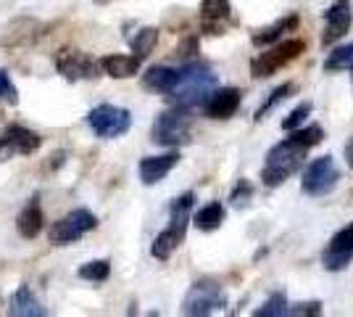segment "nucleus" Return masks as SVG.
<instances>
[{"label": "nucleus", "mask_w": 353, "mask_h": 317, "mask_svg": "<svg viewBox=\"0 0 353 317\" xmlns=\"http://www.w3.org/2000/svg\"><path fill=\"white\" fill-rule=\"evenodd\" d=\"M353 24V6L351 0H335L327 11H324V32L322 46H332L340 37H345V32Z\"/></svg>", "instance_id": "11"}, {"label": "nucleus", "mask_w": 353, "mask_h": 317, "mask_svg": "<svg viewBox=\"0 0 353 317\" xmlns=\"http://www.w3.org/2000/svg\"><path fill=\"white\" fill-rule=\"evenodd\" d=\"M179 82V69L174 66H150L145 75H143V85L153 93H172L174 85Z\"/></svg>", "instance_id": "19"}, {"label": "nucleus", "mask_w": 353, "mask_h": 317, "mask_svg": "<svg viewBox=\"0 0 353 317\" xmlns=\"http://www.w3.org/2000/svg\"><path fill=\"white\" fill-rule=\"evenodd\" d=\"M43 146V137L30 127L8 124L0 135V162H11L14 156H30Z\"/></svg>", "instance_id": "10"}, {"label": "nucleus", "mask_w": 353, "mask_h": 317, "mask_svg": "<svg viewBox=\"0 0 353 317\" xmlns=\"http://www.w3.org/2000/svg\"><path fill=\"white\" fill-rule=\"evenodd\" d=\"M43 225H45V214H43V209H40V204H37V198H32L30 204L19 211L16 227H19V233H21L24 238H37V236L43 233Z\"/></svg>", "instance_id": "20"}, {"label": "nucleus", "mask_w": 353, "mask_h": 317, "mask_svg": "<svg viewBox=\"0 0 353 317\" xmlns=\"http://www.w3.org/2000/svg\"><path fill=\"white\" fill-rule=\"evenodd\" d=\"M293 93H295V85H293V82H282L280 88H274V90L269 93V98H266L264 104L256 108V117H253V119L261 122L266 117V114H269V111L274 108V106H280L282 101H288V98H290Z\"/></svg>", "instance_id": "25"}, {"label": "nucleus", "mask_w": 353, "mask_h": 317, "mask_svg": "<svg viewBox=\"0 0 353 317\" xmlns=\"http://www.w3.org/2000/svg\"><path fill=\"white\" fill-rule=\"evenodd\" d=\"M232 21L230 0H201V30L206 35H224Z\"/></svg>", "instance_id": "14"}, {"label": "nucleus", "mask_w": 353, "mask_h": 317, "mask_svg": "<svg viewBox=\"0 0 353 317\" xmlns=\"http://www.w3.org/2000/svg\"><path fill=\"white\" fill-rule=\"evenodd\" d=\"M156 43H159V30L156 27H143L140 32H134V37H130V48L140 61L153 53Z\"/></svg>", "instance_id": "23"}, {"label": "nucleus", "mask_w": 353, "mask_h": 317, "mask_svg": "<svg viewBox=\"0 0 353 317\" xmlns=\"http://www.w3.org/2000/svg\"><path fill=\"white\" fill-rule=\"evenodd\" d=\"M192 204H195V196H192L190 191L172 201V209H169V227L161 230V233L156 236L153 246H150V254H153L156 259H161L163 262V259H169L176 249L182 246L185 236H188V222H190Z\"/></svg>", "instance_id": "3"}, {"label": "nucleus", "mask_w": 353, "mask_h": 317, "mask_svg": "<svg viewBox=\"0 0 353 317\" xmlns=\"http://www.w3.org/2000/svg\"><path fill=\"white\" fill-rule=\"evenodd\" d=\"M243 104V93L237 90V88H216V90L211 93L206 98V104H203V111H206L208 119H230V117H235V111L240 108Z\"/></svg>", "instance_id": "15"}, {"label": "nucleus", "mask_w": 353, "mask_h": 317, "mask_svg": "<svg viewBox=\"0 0 353 317\" xmlns=\"http://www.w3.org/2000/svg\"><path fill=\"white\" fill-rule=\"evenodd\" d=\"M56 69H59V75L63 77V79H69V82L101 77V64H95L90 56L79 53V50H66V53H61L59 61H56Z\"/></svg>", "instance_id": "12"}, {"label": "nucleus", "mask_w": 353, "mask_h": 317, "mask_svg": "<svg viewBox=\"0 0 353 317\" xmlns=\"http://www.w3.org/2000/svg\"><path fill=\"white\" fill-rule=\"evenodd\" d=\"M311 101H303L301 106H295L293 111L288 114V119H282V130H288V133H293V130H298V127H303V122H306V117L311 114Z\"/></svg>", "instance_id": "28"}, {"label": "nucleus", "mask_w": 353, "mask_h": 317, "mask_svg": "<svg viewBox=\"0 0 353 317\" xmlns=\"http://www.w3.org/2000/svg\"><path fill=\"white\" fill-rule=\"evenodd\" d=\"M192 222H195V227H198V230H203V233L219 230L221 222H224V206H221L219 201H211V204H206L203 209L195 211Z\"/></svg>", "instance_id": "22"}, {"label": "nucleus", "mask_w": 353, "mask_h": 317, "mask_svg": "<svg viewBox=\"0 0 353 317\" xmlns=\"http://www.w3.org/2000/svg\"><path fill=\"white\" fill-rule=\"evenodd\" d=\"M192 53H198V40H195V37H188V40H185V46L176 50V56H182V59H190Z\"/></svg>", "instance_id": "32"}, {"label": "nucleus", "mask_w": 353, "mask_h": 317, "mask_svg": "<svg viewBox=\"0 0 353 317\" xmlns=\"http://www.w3.org/2000/svg\"><path fill=\"white\" fill-rule=\"evenodd\" d=\"M322 137H324V130L319 124H309V127L293 130V135L285 137L282 143L269 148L264 169H261V182H264L266 188L282 185L290 175H295L303 166V159H306L309 148L319 146Z\"/></svg>", "instance_id": "1"}, {"label": "nucleus", "mask_w": 353, "mask_h": 317, "mask_svg": "<svg viewBox=\"0 0 353 317\" xmlns=\"http://www.w3.org/2000/svg\"><path fill=\"white\" fill-rule=\"evenodd\" d=\"M322 262L330 272H340L351 265L353 262V222L332 236V241L327 246Z\"/></svg>", "instance_id": "13"}, {"label": "nucleus", "mask_w": 353, "mask_h": 317, "mask_svg": "<svg viewBox=\"0 0 353 317\" xmlns=\"http://www.w3.org/2000/svg\"><path fill=\"white\" fill-rule=\"evenodd\" d=\"M324 72H353V43L335 48L324 59Z\"/></svg>", "instance_id": "24"}, {"label": "nucleus", "mask_w": 353, "mask_h": 317, "mask_svg": "<svg viewBox=\"0 0 353 317\" xmlns=\"http://www.w3.org/2000/svg\"><path fill=\"white\" fill-rule=\"evenodd\" d=\"M303 50H306V43H303L301 37L282 40L280 46L259 53L256 59L250 61V77H253V79H266V77L277 75L282 66H288L290 61H295Z\"/></svg>", "instance_id": "6"}, {"label": "nucleus", "mask_w": 353, "mask_h": 317, "mask_svg": "<svg viewBox=\"0 0 353 317\" xmlns=\"http://www.w3.org/2000/svg\"><path fill=\"white\" fill-rule=\"evenodd\" d=\"M340 182V169L335 164V159L327 153V156H319L314 159L306 169H303V180H301V188L306 196L322 198L330 196Z\"/></svg>", "instance_id": "7"}, {"label": "nucleus", "mask_w": 353, "mask_h": 317, "mask_svg": "<svg viewBox=\"0 0 353 317\" xmlns=\"http://www.w3.org/2000/svg\"><path fill=\"white\" fill-rule=\"evenodd\" d=\"M0 101H6V104H11V106L19 104V95H16L14 82H11V77H8L6 69H0Z\"/></svg>", "instance_id": "30"}, {"label": "nucleus", "mask_w": 353, "mask_h": 317, "mask_svg": "<svg viewBox=\"0 0 353 317\" xmlns=\"http://www.w3.org/2000/svg\"><path fill=\"white\" fill-rule=\"evenodd\" d=\"M319 312H322V304H319V302L295 304V307H290V304H288V315H290V317H316Z\"/></svg>", "instance_id": "31"}, {"label": "nucleus", "mask_w": 353, "mask_h": 317, "mask_svg": "<svg viewBox=\"0 0 353 317\" xmlns=\"http://www.w3.org/2000/svg\"><path fill=\"white\" fill-rule=\"evenodd\" d=\"M88 124L98 137L114 140V137H121L124 133H130L132 114L127 108H119L114 104H101L88 114Z\"/></svg>", "instance_id": "8"}, {"label": "nucleus", "mask_w": 353, "mask_h": 317, "mask_svg": "<svg viewBox=\"0 0 353 317\" xmlns=\"http://www.w3.org/2000/svg\"><path fill=\"white\" fill-rule=\"evenodd\" d=\"M227 307V294L216 280H198L192 283L185 302H182V312L190 317H206L216 315Z\"/></svg>", "instance_id": "5"}, {"label": "nucleus", "mask_w": 353, "mask_h": 317, "mask_svg": "<svg viewBox=\"0 0 353 317\" xmlns=\"http://www.w3.org/2000/svg\"><path fill=\"white\" fill-rule=\"evenodd\" d=\"M298 27H301L298 14H290V16H285V19H280V21H274V24L264 27V30L253 32V35H250V43H253L256 48L272 46V43L282 40V35H285V32H298Z\"/></svg>", "instance_id": "18"}, {"label": "nucleus", "mask_w": 353, "mask_h": 317, "mask_svg": "<svg viewBox=\"0 0 353 317\" xmlns=\"http://www.w3.org/2000/svg\"><path fill=\"white\" fill-rule=\"evenodd\" d=\"M98 6H108V3H114V0H95Z\"/></svg>", "instance_id": "34"}, {"label": "nucleus", "mask_w": 353, "mask_h": 317, "mask_svg": "<svg viewBox=\"0 0 353 317\" xmlns=\"http://www.w3.org/2000/svg\"><path fill=\"white\" fill-rule=\"evenodd\" d=\"M250 198H253V185H250L248 180H240L235 185V191H232L230 201H232V206H235V209H245Z\"/></svg>", "instance_id": "29"}, {"label": "nucleus", "mask_w": 353, "mask_h": 317, "mask_svg": "<svg viewBox=\"0 0 353 317\" xmlns=\"http://www.w3.org/2000/svg\"><path fill=\"white\" fill-rule=\"evenodd\" d=\"M98 227V217L90 209H74L69 211L66 217H61L56 225L50 227L48 238L53 246H66V243H74L79 238H85L90 230Z\"/></svg>", "instance_id": "9"}, {"label": "nucleus", "mask_w": 353, "mask_h": 317, "mask_svg": "<svg viewBox=\"0 0 353 317\" xmlns=\"http://www.w3.org/2000/svg\"><path fill=\"white\" fill-rule=\"evenodd\" d=\"M190 135H192V117L188 108H179V106H172L169 111L159 114L156 122H153V130H150L153 143L166 146V148H176V146L190 143Z\"/></svg>", "instance_id": "4"}, {"label": "nucleus", "mask_w": 353, "mask_h": 317, "mask_svg": "<svg viewBox=\"0 0 353 317\" xmlns=\"http://www.w3.org/2000/svg\"><path fill=\"white\" fill-rule=\"evenodd\" d=\"M8 315L11 317H45V307L37 302V296L32 294L30 286H21L14 291L11 302H8Z\"/></svg>", "instance_id": "17"}, {"label": "nucleus", "mask_w": 353, "mask_h": 317, "mask_svg": "<svg viewBox=\"0 0 353 317\" xmlns=\"http://www.w3.org/2000/svg\"><path fill=\"white\" fill-rule=\"evenodd\" d=\"M219 88V79L214 75V69L198 61H188L185 66H179V82L174 85V90L166 93L169 104L179 106V108H198L206 104V98Z\"/></svg>", "instance_id": "2"}, {"label": "nucleus", "mask_w": 353, "mask_h": 317, "mask_svg": "<svg viewBox=\"0 0 353 317\" xmlns=\"http://www.w3.org/2000/svg\"><path fill=\"white\" fill-rule=\"evenodd\" d=\"M101 69L114 79H130L140 72V59L137 56H124V53H111L101 61Z\"/></svg>", "instance_id": "21"}, {"label": "nucleus", "mask_w": 353, "mask_h": 317, "mask_svg": "<svg viewBox=\"0 0 353 317\" xmlns=\"http://www.w3.org/2000/svg\"><path fill=\"white\" fill-rule=\"evenodd\" d=\"M345 162H348V166L353 169V137L345 143Z\"/></svg>", "instance_id": "33"}, {"label": "nucleus", "mask_w": 353, "mask_h": 317, "mask_svg": "<svg viewBox=\"0 0 353 317\" xmlns=\"http://www.w3.org/2000/svg\"><path fill=\"white\" fill-rule=\"evenodd\" d=\"M253 315L256 317H285L288 315V296H285V291L272 294V296L264 302V307H259Z\"/></svg>", "instance_id": "27"}, {"label": "nucleus", "mask_w": 353, "mask_h": 317, "mask_svg": "<svg viewBox=\"0 0 353 317\" xmlns=\"http://www.w3.org/2000/svg\"><path fill=\"white\" fill-rule=\"evenodd\" d=\"M77 275L82 278V280H90V283H103L108 280V275H111V262L108 259H95V262H88V265H82Z\"/></svg>", "instance_id": "26"}, {"label": "nucleus", "mask_w": 353, "mask_h": 317, "mask_svg": "<svg viewBox=\"0 0 353 317\" xmlns=\"http://www.w3.org/2000/svg\"><path fill=\"white\" fill-rule=\"evenodd\" d=\"M176 162H179V153L176 151L161 153V156H145V159L140 162V180L145 182V185L161 182L176 166Z\"/></svg>", "instance_id": "16"}]
</instances>
